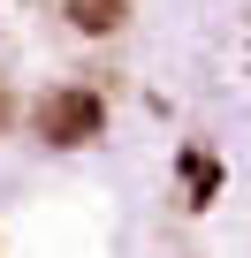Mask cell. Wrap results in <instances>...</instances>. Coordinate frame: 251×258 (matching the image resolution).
<instances>
[{
	"label": "cell",
	"mask_w": 251,
	"mask_h": 258,
	"mask_svg": "<svg viewBox=\"0 0 251 258\" xmlns=\"http://www.w3.org/2000/svg\"><path fill=\"white\" fill-rule=\"evenodd\" d=\"M99 129H107V99L91 84H61V91L38 99V137L46 145H91Z\"/></svg>",
	"instance_id": "1"
},
{
	"label": "cell",
	"mask_w": 251,
	"mask_h": 258,
	"mask_svg": "<svg viewBox=\"0 0 251 258\" xmlns=\"http://www.w3.org/2000/svg\"><path fill=\"white\" fill-rule=\"evenodd\" d=\"M61 8H69L76 38H114L122 31V0H61Z\"/></svg>",
	"instance_id": "2"
},
{
	"label": "cell",
	"mask_w": 251,
	"mask_h": 258,
	"mask_svg": "<svg viewBox=\"0 0 251 258\" xmlns=\"http://www.w3.org/2000/svg\"><path fill=\"white\" fill-rule=\"evenodd\" d=\"M183 182H190V205H213L228 175H221V160H213V152H198V145H190V152H183Z\"/></svg>",
	"instance_id": "3"
}]
</instances>
